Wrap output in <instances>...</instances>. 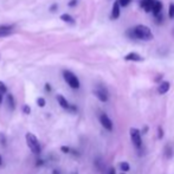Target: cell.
I'll list each match as a JSON object with an SVG mask.
<instances>
[{
    "label": "cell",
    "instance_id": "cell-3",
    "mask_svg": "<svg viewBox=\"0 0 174 174\" xmlns=\"http://www.w3.org/2000/svg\"><path fill=\"white\" fill-rule=\"evenodd\" d=\"M63 77H64V80L69 84L70 88H72V89H78L80 88V80L74 72H71L69 70H64L63 71Z\"/></svg>",
    "mask_w": 174,
    "mask_h": 174
},
{
    "label": "cell",
    "instance_id": "cell-34",
    "mask_svg": "<svg viewBox=\"0 0 174 174\" xmlns=\"http://www.w3.org/2000/svg\"><path fill=\"white\" fill-rule=\"evenodd\" d=\"M75 174H77V173H75Z\"/></svg>",
    "mask_w": 174,
    "mask_h": 174
},
{
    "label": "cell",
    "instance_id": "cell-2",
    "mask_svg": "<svg viewBox=\"0 0 174 174\" xmlns=\"http://www.w3.org/2000/svg\"><path fill=\"white\" fill-rule=\"evenodd\" d=\"M26 143L28 148L31 149V152L33 154H39L40 153V145H39V141L37 139V136L32 133H27L26 134Z\"/></svg>",
    "mask_w": 174,
    "mask_h": 174
},
{
    "label": "cell",
    "instance_id": "cell-27",
    "mask_svg": "<svg viewBox=\"0 0 174 174\" xmlns=\"http://www.w3.org/2000/svg\"><path fill=\"white\" fill-rule=\"evenodd\" d=\"M45 90H46L47 93H50V91H51V85H50L49 83H46V84H45Z\"/></svg>",
    "mask_w": 174,
    "mask_h": 174
},
{
    "label": "cell",
    "instance_id": "cell-19",
    "mask_svg": "<svg viewBox=\"0 0 174 174\" xmlns=\"http://www.w3.org/2000/svg\"><path fill=\"white\" fill-rule=\"evenodd\" d=\"M45 103H46V102H45V100H44L43 97H39V98L37 100V104H38L39 107H41V108L45 107Z\"/></svg>",
    "mask_w": 174,
    "mask_h": 174
},
{
    "label": "cell",
    "instance_id": "cell-17",
    "mask_svg": "<svg viewBox=\"0 0 174 174\" xmlns=\"http://www.w3.org/2000/svg\"><path fill=\"white\" fill-rule=\"evenodd\" d=\"M168 17L171 19L174 18V4H169V8H168Z\"/></svg>",
    "mask_w": 174,
    "mask_h": 174
},
{
    "label": "cell",
    "instance_id": "cell-31",
    "mask_svg": "<svg viewBox=\"0 0 174 174\" xmlns=\"http://www.w3.org/2000/svg\"><path fill=\"white\" fill-rule=\"evenodd\" d=\"M2 165V158H1V155H0V166Z\"/></svg>",
    "mask_w": 174,
    "mask_h": 174
},
{
    "label": "cell",
    "instance_id": "cell-1",
    "mask_svg": "<svg viewBox=\"0 0 174 174\" xmlns=\"http://www.w3.org/2000/svg\"><path fill=\"white\" fill-rule=\"evenodd\" d=\"M126 34L132 39L152 40L154 38V34L152 32V30L146 25H136L133 28L128 30Z\"/></svg>",
    "mask_w": 174,
    "mask_h": 174
},
{
    "label": "cell",
    "instance_id": "cell-24",
    "mask_svg": "<svg viewBox=\"0 0 174 174\" xmlns=\"http://www.w3.org/2000/svg\"><path fill=\"white\" fill-rule=\"evenodd\" d=\"M158 133H159L158 137H159V139H162V136H163V130H162V128L161 127L158 128Z\"/></svg>",
    "mask_w": 174,
    "mask_h": 174
},
{
    "label": "cell",
    "instance_id": "cell-26",
    "mask_svg": "<svg viewBox=\"0 0 174 174\" xmlns=\"http://www.w3.org/2000/svg\"><path fill=\"white\" fill-rule=\"evenodd\" d=\"M77 5V0H71L70 2H69V6L70 7H74V6H76Z\"/></svg>",
    "mask_w": 174,
    "mask_h": 174
},
{
    "label": "cell",
    "instance_id": "cell-20",
    "mask_svg": "<svg viewBox=\"0 0 174 174\" xmlns=\"http://www.w3.org/2000/svg\"><path fill=\"white\" fill-rule=\"evenodd\" d=\"M0 93H1V94L7 93V87L2 83V82H0Z\"/></svg>",
    "mask_w": 174,
    "mask_h": 174
},
{
    "label": "cell",
    "instance_id": "cell-22",
    "mask_svg": "<svg viewBox=\"0 0 174 174\" xmlns=\"http://www.w3.org/2000/svg\"><path fill=\"white\" fill-rule=\"evenodd\" d=\"M23 110H24L25 114H30V113H31V108H30V106H27V104H25V106L23 107Z\"/></svg>",
    "mask_w": 174,
    "mask_h": 174
},
{
    "label": "cell",
    "instance_id": "cell-9",
    "mask_svg": "<svg viewBox=\"0 0 174 174\" xmlns=\"http://www.w3.org/2000/svg\"><path fill=\"white\" fill-rule=\"evenodd\" d=\"M155 0H142L140 4L141 8H143L146 12H152V7L154 5Z\"/></svg>",
    "mask_w": 174,
    "mask_h": 174
},
{
    "label": "cell",
    "instance_id": "cell-4",
    "mask_svg": "<svg viewBox=\"0 0 174 174\" xmlns=\"http://www.w3.org/2000/svg\"><path fill=\"white\" fill-rule=\"evenodd\" d=\"M130 137L136 148H141L142 146V139H141V132L136 128H132L130 129Z\"/></svg>",
    "mask_w": 174,
    "mask_h": 174
},
{
    "label": "cell",
    "instance_id": "cell-5",
    "mask_svg": "<svg viewBox=\"0 0 174 174\" xmlns=\"http://www.w3.org/2000/svg\"><path fill=\"white\" fill-rule=\"evenodd\" d=\"M94 94L95 96L101 101V102H107L108 98H109V96H108V91L104 89V88H97V89H95L94 90Z\"/></svg>",
    "mask_w": 174,
    "mask_h": 174
},
{
    "label": "cell",
    "instance_id": "cell-30",
    "mask_svg": "<svg viewBox=\"0 0 174 174\" xmlns=\"http://www.w3.org/2000/svg\"><path fill=\"white\" fill-rule=\"evenodd\" d=\"M0 103H2V94L0 93Z\"/></svg>",
    "mask_w": 174,
    "mask_h": 174
},
{
    "label": "cell",
    "instance_id": "cell-10",
    "mask_svg": "<svg viewBox=\"0 0 174 174\" xmlns=\"http://www.w3.org/2000/svg\"><path fill=\"white\" fill-rule=\"evenodd\" d=\"M120 4H119V1H115L114 5H113V10H111V18L113 19H117V18H120Z\"/></svg>",
    "mask_w": 174,
    "mask_h": 174
},
{
    "label": "cell",
    "instance_id": "cell-6",
    "mask_svg": "<svg viewBox=\"0 0 174 174\" xmlns=\"http://www.w3.org/2000/svg\"><path fill=\"white\" fill-rule=\"evenodd\" d=\"M100 121H101V124L106 128L107 130H109V132H111V130H113V122H111V120L108 117V115L101 114Z\"/></svg>",
    "mask_w": 174,
    "mask_h": 174
},
{
    "label": "cell",
    "instance_id": "cell-33",
    "mask_svg": "<svg viewBox=\"0 0 174 174\" xmlns=\"http://www.w3.org/2000/svg\"><path fill=\"white\" fill-rule=\"evenodd\" d=\"M121 174H124V173H121Z\"/></svg>",
    "mask_w": 174,
    "mask_h": 174
},
{
    "label": "cell",
    "instance_id": "cell-29",
    "mask_svg": "<svg viewBox=\"0 0 174 174\" xmlns=\"http://www.w3.org/2000/svg\"><path fill=\"white\" fill-rule=\"evenodd\" d=\"M43 165V161L39 160V161H37V166H41Z\"/></svg>",
    "mask_w": 174,
    "mask_h": 174
},
{
    "label": "cell",
    "instance_id": "cell-16",
    "mask_svg": "<svg viewBox=\"0 0 174 174\" xmlns=\"http://www.w3.org/2000/svg\"><path fill=\"white\" fill-rule=\"evenodd\" d=\"M119 167H120L121 171H123V172H128V171L130 169V165H129L128 162H126V161H122V162H120Z\"/></svg>",
    "mask_w": 174,
    "mask_h": 174
},
{
    "label": "cell",
    "instance_id": "cell-32",
    "mask_svg": "<svg viewBox=\"0 0 174 174\" xmlns=\"http://www.w3.org/2000/svg\"><path fill=\"white\" fill-rule=\"evenodd\" d=\"M54 174H59V172H57V171H54Z\"/></svg>",
    "mask_w": 174,
    "mask_h": 174
},
{
    "label": "cell",
    "instance_id": "cell-12",
    "mask_svg": "<svg viewBox=\"0 0 174 174\" xmlns=\"http://www.w3.org/2000/svg\"><path fill=\"white\" fill-rule=\"evenodd\" d=\"M57 101H58L59 106L63 108V109H67V110L70 109V104H69V102H67V98H65L63 95H58V96H57Z\"/></svg>",
    "mask_w": 174,
    "mask_h": 174
},
{
    "label": "cell",
    "instance_id": "cell-21",
    "mask_svg": "<svg viewBox=\"0 0 174 174\" xmlns=\"http://www.w3.org/2000/svg\"><path fill=\"white\" fill-rule=\"evenodd\" d=\"M119 1V4H120V6H123L126 7L129 5V2H130V0H117Z\"/></svg>",
    "mask_w": 174,
    "mask_h": 174
},
{
    "label": "cell",
    "instance_id": "cell-28",
    "mask_svg": "<svg viewBox=\"0 0 174 174\" xmlns=\"http://www.w3.org/2000/svg\"><path fill=\"white\" fill-rule=\"evenodd\" d=\"M108 174H116L115 173V168H110L109 172H108Z\"/></svg>",
    "mask_w": 174,
    "mask_h": 174
},
{
    "label": "cell",
    "instance_id": "cell-8",
    "mask_svg": "<svg viewBox=\"0 0 174 174\" xmlns=\"http://www.w3.org/2000/svg\"><path fill=\"white\" fill-rule=\"evenodd\" d=\"M124 60H129V62H142L143 58L139 54H136V52H130V54L124 56Z\"/></svg>",
    "mask_w": 174,
    "mask_h": 174
},
{
    "label": "cell",
    "instance_id": "cell-14",
    "mask_svg": "<svg viewBox=\"0 0 174 174\" xmlns=\"http://www.w3.org/2000/svg\"><path fill=\"white\" fill-rule=\"evenodd\" d=\"M60 20H63L64 23H67V24H71V25H74L75 24V19L70 15V14L67 13H64L60 15Z\"/></svg>",
    "mask_w": 174,
    "mask_h": 174
},
{
    "label": "cell",
    "instance_id": "cell-7",
    "mask_svg": "<svg viewBox=\"0 0 174 174\" xmlns=\"http://www.w3.org/2000/svg\"><path fill=\"white\" fill-rule=\"evenodd\" d=\"M13 32V26L12 25H1L0 26V38L7 37Z\"/></svg>",
    "mask_w": 174,
    "mask_h": 174
},
{
    "label": "cell",
    "instance_id": "cell-25",
    "mask_svg": "<svg viewBox=\"0 0 174 174\" xmlns=\"http://www.w3.org/2000/svg\"><path fill=\"white\" fill-rule=\"evenodd\" d=\"M57 8H58V5H57V4H54L52 6L50 7V11H51V12H56Z\"/></svg>",
    "mask_w": 174,
    "mask_h": 174
},
{
    "label": "cell",
    "instance_id": "cell-11",
    "mask_svg": "<svg viewBox=\"0 0 174 174\" xmlns=\"http://www.w3.org/2000/svg\"><path fill=\"white\" fill-rule=\"evenodd\" d=\"M169 88H171V84H169V82H162L160 85L158 87V93L160 95H165L167 93L168 90H169Z\"/></svg>",
    "mask_w": 174,
    "mask_h": 174
},
{
    "label": "cell",
    "instance_id": "cell-13",
    "mask_svg": "<svg viewBox=\"0 0 174 174\" xmlns=\"http://www.w3.org/2000/svg\"><path fill=\"white\" fill-rule=\"evenodd\" d=\"M161 11H162V2L159 1V0H155L154 5L152 7V12H153L154 15H158L159 13H161Z\"/></svg>",
    "mask_w": 174,
    "mask_h": 174
},
{
    "label": "cell",
    "instance_id": "cell-18",
    "mask_svg": "<svg viewBox=\"0 0 174 174\" xmlns=\"http://www.w3.org/2000/svg\"><path fill=\"white\" fill-rule=\"evenodd\" d=\"M172 154H173V152H172V148L167 147V146H166V148H165V155H166V158L171 159V158H172Z\"/></svg>",
    "mask_w": 174,
    "mask_h": 174
},
{
    "label": "cell",
    "instance_id": "cell-23",
    "mask_svg": "<svg viewBox=\"0 0 174 174\" xmlns=\"http://www.w3.org/2000/svg\"><path fill=\"white\" fill-rule=\"evenodd\" d=\"M60 150H62L63 153H69V152H70V148L67 147V146H62V147H60Z\"/></svg>",
    "mask_w": 174,
    "mask_h": 174
},
{
    "label": "cell",
    "instance_id": "cell-15",
    "mask_svg": "<svg viewBox=\"0 0 174 174\" xmlns=\"http://www.w3.org/2000/svg\"><path fill=\"white\" fill-rule=\"evenodd\" d=\"M6 100H7V104H8V107H10V108H11V109H12V110H13L14 108H15V102H14V97H13V95L7 94Z\"/></svg>",
    "mask_w": 174,
    "mask_h": 174
}]
</instances>
